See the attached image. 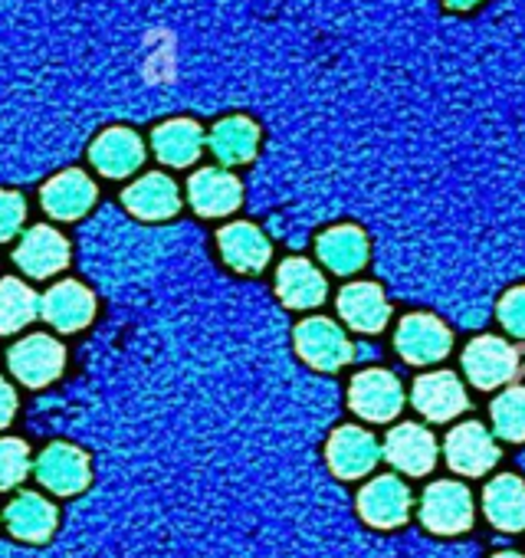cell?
I'll return each instance as SVG.
<instances>
[{
  "label": "cell",
  "mask_w": 525,
  "mask_h": 558,
  "mask_svg": "<svg viewBox=\"0 0 525 558\" xmlns=\"http://www.w3.org/2000/svg\"><path fill=\"white\" fill-rule=\"evenodd\" d=\"M17 266L24 272H30L34 279H47L53 272H60L70 263V240L47 223H37L24 233L17 253H14Z\"/></svg>",
  "instance_id": "cell-11"
},
{
  "label": "cell",
  "mask_w": 525,
  "mask_h": 558,
  "mask_svg": "<svg viewBox=\"0 0 525 558\" xmlns=\"http://www.w3.org/2000/svg\"><path fill=\"white\" fill-rule=\"evenodd\" d=\"M8 365L14 372V378L27 388H47L50 381L60 378L63 365H66V349L53 339V336H30L21 339L11 355Z\"/></svg>",
  "instance_id": "cell-2"
},
{
  "label": "cell",
  "mask_w": 525,
  "mask_h": 558,
  "mask_svg": "<svg viewBox=\"0 0 525 558\" xmlns=\"http://www.w3.org/2000/svg\"><path fill=\"white\" fill-rule=\"evenodd\" d=\"M89 161L106 178H129L145 165V142L138 132H132L125 125L106 129L93 138Z\"/></svg>",
  "instance_id": "cell-6"
},
{
  "label": "cell",
  "mask_w": 525,
  "mask_h": 558,
  "mask_svg": "<svg viewBox=\"0 0 525 558\" xmlns=\"http://www.w3.org/2000/svg\"><path fill=\"white\" fill-rule=\"evenodd\" d=\"M259 125L249 116H227L213 122L207 135V148L220 165H246L259 151Z\"/></svg>",
  "instance_id": "cell-21"
},
{
  "label": "cell",
  "mask_w": 525,
  "mask_h": 558,
  "mask_svg": "<svg viewBox=\"0 0 525 558\" xmlns=\"http://www.w3.org/2000/svg\"><path fill=\"white\" fill-rule=\"evenodd\" d=\"M30 473V450L17 437L0 440V489H14Z\"/></svg>",
  "instance_id": "cell-29"
},
{
  "label": "cell",
  "mask_w": 525,
  "mask_h": 558,
  "mask_svg": "<svg viewBox=\"0 0 525 558\" xmlns=\"http://www.w3.org/2000/svg\"><path fill=\"white\" fill-rule=\"evenodd\" d=\"M483 512L496 529L522 532L525 529V483L512 473L496 476L483 489Z\"/></svg>",
  "instance_id": "cell-23"
},
{
  "label": "cell",
  "mask_w": 525,
  "mask_h": 558,
  "mask_svg": "<svg viewBox=\"0 0 525 558\" xmlns=\"http://www.w3.org/2000/svg\"><path fill=\"white\" fill-rule=\"evenodd\" d=\"M466 388L453 372H430L414 381V408L427 421H450L466 411Z\"/></svg>",
  "instance_id": "cell-20"
},
{
  "label": "cell",
  "mask_w": 525,
  "mask_h": 558,
  "mask_svg": "<svg viewBox=\"0 0 525 558\" xmlns=\"http://www.w3.org/2000/svg\"><path fill=\"white\" fill-rule=\"evenodd\" d=\"M394 345H398L404 362H411V365H434V362L450 355L453 336H450V329L440 319L417 313V316L401 319Z\"/></svg>",
  "instance_id": "cell-7"
},
{
  "label": "cell",
  "mask_w": 525,
  "mask_h": 558,
  "mask_svg": "<svg viewBox=\"0 0 525 558\" xmlns=\"http://www.w3.org/2000/svg\"><path fill=\"white\" fill-rule=\"evenodd\" d=\"M440 4L447 11H453V14H469V11H476L483 4V0H440Z\"/></svg>",
  "instance_id": "cell-33"
},
{
  "label": "cell",
  "mask_w": 525,
  "mask_h": 558,
  "mask_svg": "<svg viewBox=\"0 0 525 558\" xmlns=\"http://www.w3.org/2000/svg\"><path fill=\"white\" fill-rule=\"evenodd\" d=\"M296 352L319 372H339L352 362V342L332 319H306L296 326Z\"/></svg>",
  "instance_id": "cell-5"
},
{
  "label": "cell",
  "mask_w": 525,
  "mask_h": 558,
  "mask_svg": "<svg viewBox=\"0 0 525 558\" xmlns=\"http://www.w3.org/2000/svg\"><path fill=\"white\" fill-rule=\"evenodd\" d=\"M24 220H27V201H24V194L0 187V240L17 236V230L24 227Z\"/></svg>",
  "instance_id": "cell-30"
},
{
  "label": "cell",
  "mask_w": 525,
  "mask_h": 558,
  "mask_svg": "<svg viewBox=\"0 0 525 558\" xmlns=\"http://www.w3.org/2000/svg\"><path fill=\"white\" fill-rule=\"evenodd\" d=\"M492 558H522V555H515V551H499V555H492Z\"/></svg>",
  "instance_id": "cell-34"
},
{
  "label": "cell",
  "mask_w": 525,
  "mask_h": 558,
  "mask_svg": "<svg viewBox=\"0 0 525 558\" xmlns=\"http://www.w3.org/2000/svg\"><path fill=\"white\" fill-rule=\"evenodd\" d=\"M4 522H8L11 535H17L24 542H47L57 529V506L50 499H44L40 493H21L4 509Z\"/></svg>",
  "instance_id": "cell-26"
},
{
  "label": "cell",
  "mask_w": 525,
  "mask_h": 558,
  "mask_svg": "<svg viewBox=\"0 0 525 558\" xmlns=\"http://www.w3.org/2000/svg\"><path fill=\"white\" fill-rule=\"evenodd\" d=\"M17 414V391L11 381L0 378V427H8Z\"/></svg>",
  "instance_id": "cell-32"
},
{
  "label": "cell",
  "mask_w": 525,
  "mask_h": 558,
  "mask_svg": "<svg viewBox=\"0 0 525 558\" xmlns=\"http://www.w3.org/2000/svg\"><path fill=\"white\" fill-rule=\"evenodd\" d=\"M384 457L407 476H424L437 463V440L420 424H398L384 440Z\"/></svg>",
  "instance_id": "cell-19"
},
{
  "label": "cell",
  "mask_w": 525,
  "mask_h": 558,
  "mask_svg": "<svg viewBox=\"0 0 525 558\" xmlns=\"http://www.w3.org/2000/svg\"><path fill=\"white\" fill-rule=\"evenodd\" d=\"M122 204L138 220H168L181 210V187L168 174L151 171L122 191Z\"/></svg>",
  "instance_id": "cell-14"
},
{
  "label": "cell",
  "mask_w": 525,
  "mask_h": 558,
  "mask_svg": "<svg viewBox=\"0 0 525 558\" xmlns=\"http://www.w3.org/2000/svg\"><path fill=\"white\" fill-rule=\"evenodd\" d=\"M492 424L502 440L509 444L525 440V388H509L492 401Z\"/></svg>",
  "instance_id": "cell-28"
},
{
  "label": "cell",
  "mask_w": 525,
  "mask_h": 558,
  "mask_svg": "<svg viewBox=\"0 0 525 558\" xmlns=\"http://www.w3.org/2000/svg\"><path fill=\"white\" fill-rule=\"evenodd\" d=\"M96 197H99L96 181L80 168H66L40 187V204L57 220H76L89 214Z\"/></svg>",
  "instance_id": "cell-9"
},
{
  "label": "cell",
  "mask_w": 525,
  "mask_h": 558,
  "mask_svg": "<svg viewBox=\"0 0 525 558\" xmlns=\"http://www.w3.org/2000/svg\"><path fill=\"white\" fill-rule=\"evenodd\" d=\"M40 313H44V319L57 332H80L96 316V296L83 283H73V279H66V283H57L40 300Z\"/></svg>",
  "instance_id": "cell-15"
},
{
  "label": "cell",
  "mask_w": 525,
  "mask_h": 558,
  "mask_svg": "<svg viewBox=\"0 0 525 558\" xmlns=\"http://www.w3.org/2000/svg\"><path fill=\"white\" fill-rule=\"evenodd\" d=\"M499 323L515 339H525V287H515V290H509L502 296V303H499Z\"/></svg>",
  "instance_id": "cell-31"
},
{
  "label": "cell",
  "mask_w": 525,
  "mask_h": 558,
  "mask_svg": "<svg viewBox=\"0 0 525 558\" xmlns=\"http://www.w3.org/2000/svg\"><path fill=\"white\" fill-rule=\"evenodd\" d=\"M420 522L437 535H456L473 525V496L456 480H440L424 489Z\"/></svg>",
  "instance_id": "cell-1"
},
{
  "label": "cell",
  "mask_w": 525,
  "mask_h": 558,
  "mask_svg": "<svg viewBox=\"0 0 525 558\" xmlns=\"http://www.w3.org/2000/svg\"><path fill=\"white\" fill-rule=\"evenodd\" d=\"M339 313L355 332H381L391 319V306L375 283H352L339 296Z\"/></svg>",
  "instance_id": "cell-22"
},
{
  "label": "cell",
  "mask_w": 525,
  "mask_h": 558,
  "mask_svg": "<svg viewBox=\"0 0 525 558\" xmlns=\"http://www.w3.org/2000/svg\"><path fill=\"white\" fill-rule=\"evenodd\" d=\"M326 457H329V466H332L339 476L355 480V476L371 473V466L381 460V447H378V440H375L368 430H362V427H339V430L329 437Z\"/></svg>",
  "instance_id": "cell-17"
},
{
  "label": "cell",
  "mask_w": 525,
  "mask_h": 558,
  "mask_svg": "<svg viewBox=\"0 0 525 558\" xmlns=\"http://www.w3.org/2000/svg\"><path fill=\"white\" fill-rule=\"evenodd\" d=\"M443 447H447L443 453H447L450 470H456L463 476H483L499 460V447H496L492 434L483 424H476V421L456 424L447 434V444Z\"/></svg>",
  "instance_id": "cell-8"
},
{
  "label": "cell",
  "mask_w": 525,
  "mask_h": 558,
  "mask_svg": "<svg viewBox=\"0 0 525 558\" xmlns=\"http://www.w3.org/2000/svg\"><path fill=\"white\" fill-rule=\"evenodd\" d=\"M187 201L200 217H223L240 207L243 187L227 168H200L187 181Z\"/></svg>",
  "instance_id": "cell-10"
},
{
  "label": "cell",
  "mask_w": 525,
  "mask_h": 558,
  "mask_svg": "<svg viewBox=\"0 0 525 558\" xmlns=\"http://www.w3.org/2000/svg\"><path fill=\"white\" fill-rule=\"evenodd\" d=\"M37 480L57 496H73L89 483V457L73 444H50L37 460Z\"/></svg>",
  "instance_id": "cell-12"
},
{
  "label": "cell",
  "mask_w": 525,
  "mask_h": 558,
  "mask_svg": "<svg viewBox=\"0 0 525 558\" xmlns=\"http://www.w3.org/2000/svg\"><path fill=\"white\" fill-rule=\"evenodd\" d=\"M463 372L466 378L483 388V391H492L505 381L515 378L518 372V355L509 342L496 339V336H483V339H473L463 352Z\"/></svg>",
  "instance_id": "cell-4"
},
{
  "label": "cell",
  "mask_w": 525,
  "mask_h": 558,
  "mask_svg": "<svg viewBox=\"0 0 525 558\" xmlns=\"http://www.w3.org/2000/svg\"><path fill=\"white\" fill-rule=\"evenodd\" d=\"M277 293L290 310H313L326 300V279L309 259H286L277 272Z\"/></svg>",
  "instance_id": "cell-25"
},
{
  "label": "cell",
  "mask_w": 525,
  "mask_h": 558,
  "mask_svg": "<svg viewBox=\"0 0 525 558\" xmlns=\"http://www.w3.org/2000/svg\"><path fill=\"white\" fill-rule=\"evenodd\" d=\"M358 512L375 529H398L411 515V489L398 476L371 480L358 496Z\"/></svg>",
  "instance_id": "cell-13"
},
{
  "label": "cell",
  "mask_w": 525,
  "mask_h": 558,
  "mask_svg": "<svg viewBox=\"0 0 525 558\" xmlns=\"http://www.w3.org/2000/svg\"><path fill=\"white\" fill-rule=\"evenodd\" d=\"M207 145L204 129L194 119H168L151 132V151L168 168H187Z\"/></svg>",
  "instance_id": "cell-18"
},
{
  "label": "cell",
  "mask_w": 525,
  "mask_h": 558,
  "mask_svg": "<svg viewBox=\"0 0 525 558\" xmlns=\"http://www.w3.org/2000/svg\"><path fill=\"white\" fill-rule=\"evenodd\" d=\"M217 246L220 256L227 259V266H233L236 272H259L270 263V240L256 223L249 220H233L217 233Z\"/></svg>",
  "instance_id": "cell-16"
},
{
  "label": "cell",
  "mask_w": 525,
  "mask_h": 558,
  "mask_svg": "<svg viewBox=\"0 0 525 558\" xmlns=\"http://www.w3.org/2000/svg\"><path fill=\"white\" fill-rule=\"evenodd\" d=\"M316 250H319V259L332 272L349 276V272H355V269L365 266V259H368V236L355 223H339V227H329L319 236Z\"/></svg>",
  "instance_id": "cell-24"
},
{
  "label": "cell",
  "mask_w": 525,
  "mask_h": 558,
  "mask_svg": "<svg viewBox=\"0 0 525 558\" xmlns=\"http://www.w3.org/2000/svg\"><path fill=\"white\" fill-rule=\"evenodd\" d=\"M40 313L37 293L24 283V279H0V336L21 332L24 326H30Z\"/></svg>",
  "instance_id": "cell-27"
},
{
  "label": "cell",
  "mask_w": 525,
  "mask_h": 558,
  "mask_svg": "<svg viewBox=\"0 0 525 558\" xmlns=\"http://www.w3.org/2000/svg\"><path fill=\"white\" fill-rule=\"evenodd\" d=\"M349 404L365 421H394L404 408V388L401 381L384 368H368L352 378Z\"/></svg>",
  "instance_id": "cell-3"
}]
</instances>
